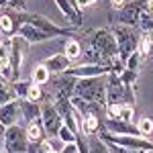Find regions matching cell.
Here are the masks:
<instances>
[{"label":"cell","instance_id":"cell-34","mask_svg":"<svg viewBox=\"0 0 153 153\" xmlns=\"http://www.w3.org/2000/svg\"><path fill=\"white\" fill-rule=\"evenodd\" d=\"M41 151H43V153H59L57 149L51 145V141H49V139H45V141L41 143Z\"/></svg>","mask_w":153,"mask_h":153},{"label":"cell","instance_id":"cell-9","mask_svg":"<svg viewBox=\"0 0 153 153\" xmlns=\"http://www.w3.org/2000/svg\"><path fill=\"white\" fill-rule=\"evenodd\" d=\"M29 145L31 143L27 137V131L21 125L6 127V133H4V151L6 153H27Z\"/></svg>","mask_w":153,"mask_h":153},{"label":"cell","instance_id":"cell-29","mask_svg":"<svg viewBox=\"0 0 153 153\" xmlns=\"http://www.w3.org/2000/svg\"><path fill=\"white\" fill-rule=\"evenodd\" d=\"M137 29L141 31L143 35H153V19L149 14H145L143 12L141 19H139V25H137Z\"/></svg>","mask_w":153,"mask_h":153},{"label":"cell","instance_id":"cell-24","mask_svg":"<svg viewBox=\"0 0 153 153\" xmlns=\"http://www.w3.org/2000/svg\"><path fill=\"white\" fill-rule=\"evenodd\" d=\"M139 53L143 59H153V35H141Z\"/></svg>","mask_w":153,"mask_h":153},{"label":"cell","instance_id":"cell-7","mask_svg":"<svg viewBox=\"0 0 153 153\" xmlns=\"http://www.w3.org/2000/svg\"><path fill=\"white\" fill-rule=\"evenodd\" d=\"M76 84H78V78H74L70 76L68 71L65 74H57V76H51V80H49V94L53 98V102L55 100H70L74 92H76Z\"/></svg>","mask_w":153,"mask_h":153},{"label":"cell","instance_id":"cell-25","mask_svg":"<svg viewBox=\"0 0 153 153\" xmlns=\"http://www.w3.org/2000/svg\"><path fill=\"white\" fill-rule=\"evenodd\" d=\"M88 143H90V153H112L108 143L102 141L98 135H88Z\"/></svg>","mask_w":153,"mask_h":153},{"label":"cell","instance_id":"cell-37","mask_svg":"<svg viewBox=\"0 0 153 153\" xmlns=\"http://www.w3.org/2000/svg\"><path fill=\"white\" fill-rule=\"evenodd\" d=\"M145 14H149V16H151L153 19V0H145Z\"/></svg>","mask_w":153,"mask_h":153},{"label":"cell","instance_id":"cell-21","mask_svg":"<svg viewBox=\"0 0 153 153\" xmlns=\"http://www.w3.org/2000/svg\"><path fill=\"white\" fill-rule=\"evenodd\" d=\"M65 57L70 59L71 63L74 61H80V57H82V53H84V49L82 45H80V41L76 39V37H70L65 43H63V51H61Z\"/></svg>","mask_w":153,"mask_h":153},{"label":"cell","instance_id":"cell-12","mask_svg":"<svg viewBox=\"0 0 153 153\" xmlns=\"http://www.w3.org/2000/svg\"><path fill=\"white\" fill-rule=\"evenodd\" d=\"M29 47V43L25 41L23 37H12L10 39V65H12V71H14V78L21 80V65H23V57H25V51Z\"/></svg>","mask_w":153,"mask_h":153},{"label":"cell","instance_id":"cell-3","mask_svg":"<svg viewBox=\"0 0 153 153\" xmlns=\"http://www.w3.org/2000/svg\"><path fill=\"white\" fill-rule=\"evenodd\" d=\"M74 96L80 100H86V102H96V104L106 106V76L80 78L76 84Z\"/></svg>","mask_w":153,"mask_h":153},{"label":"cell","instance_id":"cell-8","mask_svg":"<svg viewBox=\"0 0 153 153\" xmlns=\"http://www.w3.org/2000/svg\"><path fill=\"white\" fill-rule=\"evenodd\" d=\"M27 10H14V8H2L0 10V35L4 39H12L19 35L21 27L25 25Z\"/></svg>","mask_w":153,"mask_h":153},{"label":"cell","instance_id":"cell-4","mask_svg":"<svg viewBox=\"0 0 153 153\" xmlns=\"http://www.w3.org/2000/svg\"><path fill=\"white\" fill-rule=\"evenodd\" d=\"M110 29H112L114 39H117L118 55L123 61H127L131 53H135L139 49V41H141L143 33L137 27H127V25H112Z\"/></svg>","mask_w":153,"mask_h":153},{"label":"cell","instance_id":"cell-11","mask_svg":"<svg viewBox=\"0 0 153 153\" xmlns=\"http://www.w3.org/2000/svg\"><path fill=\"white\" fill-rule=\"evenodd\" d=\"M41 123H43V129L47 133V139L57 137L61 127H63V118L57 112V108L53 102H43L41 104Z\"/></svg>","mask_w":153,"mask_h":153},{"label":"cell","instance_id":"cell-31","mask_svg":"<svg viewBox=\"0 0 153 153\" xmlns=\"http://www.w3.org/2000/svg\"><path fill=\"white\" fill-rule=\"evenodd\" d=\"M57 137L61 139V141H63V145H65V143H76V139H78V135H76V133H74L71 129H68L65 125L61 127V131H59Z\"/></svg>","mask_w":153,"mask_h":153},{"label":"cell","instance_id":"cell-16","mask_svg":"<svg viewBox=\"0 0 153 153\" xmlns=\"http://www.w3.org/2000/svg\"><path fill=\"white\" fill-rule=\"evenodd\" d=\"M70 76L74 78H98V76H108L110 70L104 68V65H71L70 70H68Z\"/></svg>","mask_w":153,"mask_h":153},{"label":"cell","instance_id":"cell-18","mask_svg":"<svg viewBox=\"0 0 153 153\" xmlns=\"http://www.w3.org/2000/svg\"><path fill=\"white\" fill-rule=\"evenodd\" d=\"M19 37H23L25 41L29 43V45H35V43H43V41H49L51 37L45 35V33H41L39 29H35L33 25L25 23L23 27H21V31H19Z\"/></svg>","mask_w":153,"mask_h":153},{"label":"cell","instance_id":"cell-33","mask_svg":"<svg viewBox=\"0 0 153 153\" xmlns=\"http://www.w3.org/2000/svg\"><path fill=\"white\" fill-rule=\"evenodd\" d=\"M98 0H76V6L80 8V10H86V8H90V6H94Z\"/></svg>","mask_w":153,"mask_h":153},{"label":"cell","instance_id":"cell-10","mask_svg":"<svg viewBox=\"0 0 153 153\" xmlns=\"http://www.w3.org/2000/svg\"><path fill=\"white\" fill-rule=\"evenodd\" d=\"M145 10V0H127V4L117 10V16H112L114 25H127V27H137Z\"/></svg>","mask_w":153,"mask_h":153},{"label":"cell","instance_id":"cell-32","mask_svg":"<svg viewBox=\"0 0 153 153\" xmlns=\"http://www.w3.org/2000/svg\"><path fill=\"white\" fill-rule=\"evenodd\" d=\"M6 8H14V10H27V0H6Z\"/></svg>","mask_w":153,"mask_h":153},{"label":"cell","instance_id":"cell-20","mask_svg":"<svg viewBox=\"0 0 153 153\" xmlns=\"http://www.w3.org/2000/svg\"><path fill=\"white\" fill-rule=\"evenodd\" d=\"M27 137H29V143H35V145H41V143L47 139V133L43 129V123H41V118L39 120H33V123H29L27 127Z\"/></svg>","mask_w":153,"mask_h":153},{"label":"cell","instance_id":"cell-13","mask_svg":"<svg viewBox=\"0 0 153 153\" xmlns=\"http://www.w3.org/2000/svg\"><path fill=\"white\" fill-rule=\"evenodd\" d=\"M19 118H21V102L19 100H12V102L0 106V125L2 127L19 125Z\"/></svg>","mask_w":153,"mask_h":153},{"label":"cell","instance_id":"cell-30","mask_svg":"<svg viewBox=\"0 0 153 153\" xmlns=\"http://www.w3.org/2000/svg\"><path fill=\"white\" fill-rule=\"evenodd\" d=\"M120 80L125 84H129V86H133L135 88V84H137V78H139V71H131V70H123L120 74Z\"/></svg>","mask_w":153,"mask_h":153},{"label":"cell","instance_id":"cell-5","mask_svg":"<svg viewBox=\"0 0 153 153\" xmlns=\"http://www.w3.org/2000/svg\"><path fill=\"white\" fill-rule=\"evenodd\" d=\"M25 23L33 25L35 29H39L41 33L49 35L51 39H70V37H74V29H68V27H59L57 23L49 21L47 16H43V14H37V12H27V16H25Z\"/></svg>","mask_w":153,"mask_h":153},{"label":"cell","instance_id":"cell-19","mask_svg":"<svg viewBox=\"0 0 153 153\" xmlns=\"http://www.w3.org/2000/svg\"><path fill=\"white\" fill-rule=\"evenodd\" d=\"M19 102H21V117H23V120L27 125L41 118V104L39 102H31L27 98L25 100H19Z\"/></svg>","mask_w":153,"mask_h":153},{"label":"cell","instance_id":"cell-14","mask_svg":"<svg viewBox=\"0 0 153 153\" xmlns=\"http://www.w3.org/2000/svg\"><path fill=\"white\" fill-rule=\"evenodd\" d=\"M104 117L114 118V120L133 123V118H135V106H131V104H106L104 106Z\"/></svg>","mask_w":153,"mask_h":153},{"label":"cell","instance_id":"cell-2","mask_svg":"<svg viewBox=\"0 0 153 153\" xmlns=\"http://www.w3.org/2000/svg\"><path fill=\"white\" fill-rule=\"evenodd\" d=\"M106 104H137V94L135 88L125 84L118 74H108L106 76Z\"/></svg>","mask_w":153,"mask_h":153},{"label":"cell","instance_id":"cell-27","mask_svg":"<svg viewBox=\"0 0 153 153\" xmlns=\"http://www.w3.org/2000/svg\"><path fill=\"white\" fill-rule=\"evenodd\" d=\"M135 125H137V131H139V135H141V137L149 139V135H153V118L143 117V118H139Z\"/></svg>","mask_w":153,"mask_h":153},{"label":"cell","instance_id":"cell-1","mask_svg":"<svg viewBox=\"0 0 153 153\" xmlns=\"http://www.w3.org/2000/svg\"><path fill=\"white\" fill-rule=\"evenodd\" d=\"M90 47L94 49L96 53L102 57L104 65L110 70V74H120L125 70V61L118 55V45L114 33L110 27H102V29H94L90 33Z\"/></svg>","mask_w":153,"mask_h":153},{"label":"cell","instance_id":"cell-35","mask_svg":"<svg viewBox=\"0 0 153 153\" xmlns=\"http://www.w3.org/2000/svg\"><path fill=\"white\" fill-rule=\"evenodd\" d=\"M59 153H78V143H65Z\"/></svg>","mask_w":153,"mask_h":153},{"label":"cell","instance_id":"cell-6","mask_svg":"<svg viewBox=\"0 0 153 153\" xmlns=\"http://www.w3.org/2000/svg\"><path fill=\"white\" fill-rule=\"evenodd\" d=\"M98 137L106 143L125 147V149H131V151H153V141L145 139V137H137V135H110L104 129L98 133Z\"/></svg>","mask_w":153,"mask_h":153},{"label":"cell","instance_id":"cell-28","mask_svg":"<svg viewBox=\"0 0 153 153\" xmlns=\"http://www.w3.org/2000/svg\"><path fill=\"white\" fill-rule=\"evenodd\" d=\"M141 63H143V57H141V53H139V49H137V51H135V53H131L129 59L125 61V70L139 71V70H141Z\"/></svg>","mask_w":153,"mask_h":153},{"label":"cell","instance_id":"cell-17","mask_svg":"<svg viewBox=\"0 0 153 153\" xmlns=\"http://www.w3.org/2000/svg\"><path fill=\"white\" fill-rule=\"evenodd\" d=\"M78 120H80V131H82L84 135H98L100 131L104 129V120L98 114H86V117H82L78 112Z\"/></svg>","mask_w":153,"mask_h":153},{"label":"cell","instance_id":"cell-23","mask_svg":"<svg viewBox=\"0 0 153 153\" xmlns=\"http://www.w3.org/2000/svg\"><path fill=\"white\" fill-rule=\"evenodd\" d=\"M12 100H16L14 90H12V82L4 80V78L0 76V106L6 104V102H12Z\"/></svg>","mask_w":153,"mask_h":153},{"label":"cell","instance_id":"cell-36","mask_svg":"<svg viewBox=\"0 0 153 153\" xmlns=\"http://www.w3.org/2000/svg\"><path fill=\"white\" fill-rule=\"evenodd\" d=\"M125 4H127V0H110V6H112L114 10H120Z\"/></svg>","mask_w":153,"mask_h":153},{"label":"cell","instance_id":"cell-22","mask_svg":"<svg viewBox=\"0 0 153 153\" xmlns=\"http://www.w3.org/2000/svg\"><path fill=\"white\" fill-rule=\"evenodd\" d=\"M49 80H51V71L39 61L35 68H33V71H31V82L33 84H39V86H47Z\"/></svg>","mask_w":153,"mask_h":153},{"label":"cell","instance_id":"cell-26","mask_svg":"<svg viewBox=\"0 0 153 153\" xmlns=\"http://www.w3.org/2000/svg\"><path fill=\"white\" fill-rule=\"evenodd\" d=\"M31 84H33L31 80H16V82H12V90H14L16 100H25V98H27Z\"/></svg>","mask_w":153,"mask_h":153},{"label":"cell","instance_id":"cell-15","mask_svg":"<svg viewBox=\"0 0 153 153\" xmlns=\"http://www.w3.org/2000/svg\"><path fill=\"white\" fill-rule=\"evenodd\" d=\"M45 68H47L49 71H51V76H57V74H65V71L70 70L71 63L70 59L65 57L63 53H53V55H49V57H45L43 61H41Z\"/></svg>","mask_w":153,"mask_h":153},{"label":"cell","instance_id":"cell-38","mask_svg":"<svg viewBox=\"0 0 153 153\" xmlns=\"http://www.w3.org/2000/svg\"><path fill=\"white\" fill-rule=\"evenodd\" d=\"M141 153H153V151H141Z\"/></svg>","mask_w":153,"mask_h":153}]
</instances>
